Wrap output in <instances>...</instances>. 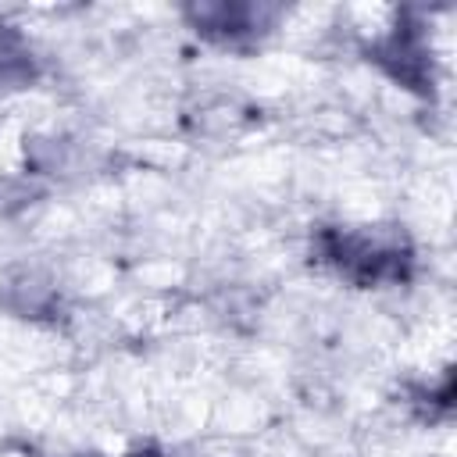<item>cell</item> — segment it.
Returning a JSON list of instances; mask_svg holds the SVG:
<instances>
[{"instance_id": "cell-1", "label": "cell", "mask_w": 457, "mask_h": 457, "mask_svg": "<svg viewBox=\"0 0 457 457\" xmlns=\"http://www.w3.org/2000/svg\"><path fill=\"white\" fill-rule=\"evenodd\" d=\"M311 253L357 289L400 286L414 271V246L396 225H325L314 232Z\"/></svg>"}, {"instance_id": "cell-2", "label": "cell", "mask_w": 457, "mask_h": 457, "mask_svg": "<svg viewBox=\"0 0 457 457\" xmlns=\"http://www.w3.org/2000/svg\"><path fill=\"white\" fill-rule=\"evenodd\" d=\"M275 14L278 7H261V4H200L186 11L193 29L221 46H236L246 36H261L264 29H271Z\"/></svg>"}, {"instance_id": "cell-3", "label": "cell", "mask_w": 457, "mask_h": 457, "mask_svg": "<svg viewBox=\"0 0 457 457\" xmlns=\"http://www.w3.org/2000/svg\"><path fill=\"white\" fill-rule=\"evenodd\" d=\"M375 54H378V61L386 64V71L396 82H403L411 89H428V82H432V75H428V46L418 36V29L396 25L393 36Z\"/></svg>"}, {"instance_id": "cell-4", "label": "cell", "mask_w": 457, "mask_h": 457, "mask_svg": "<svg viewBox=\"0 0 457 457\" xmlns=\"http://www.w3.org/2000/svg\"><path fill=\"white\" fill-rule=\"evenodd\" d=\"M25 57H29V54L21 50L18 36L7 32V29L0 25V82H7V79H21V75L29 71V61H25Z\"/></svg>"}]
</instances>
